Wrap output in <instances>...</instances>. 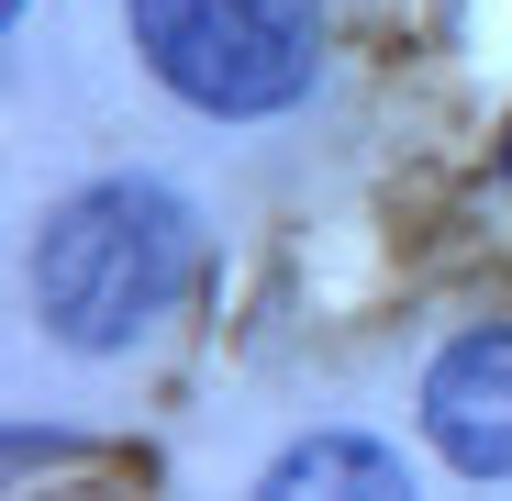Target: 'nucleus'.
<instances>
[{
	"mask_svg": "<svg viewBox=\"0 0 512 501\" xmlns=\"http://www.w3.org/2000/svg\"><path fill=\"white\" fill-rule=\"evenodd\" d=\"M190 268H201V212L167 179H90V190H67L34 223L23 290H34V323L56 346L123 357L179 312Z\"/></svg>",
	"mask_w": 512,
	"mask_h": 501,
	"instance_id": "obj_1",
	"label": "nucleus"
},
{
	"mask_svg": "<svg viewBox=\"0 0 512 501\" xmlns=\"http://www.w3.org/2000/svg\"><path fill=\"white\" fill-rule=\"evenodd\" d=\"M156 90L212 123H268L323 67V0H123Z\"/></svg>",
	"mask_w": 512,
	"mask_h": 501,
	"instance_id": "obj_2",
	"label": "nucleus"
},
{
	"mask_svg": "<svg viewBox=\"0 0 512 501\" xmlns=\"http://www.w3.org/2000/svg\"><path fill=\"white\" fill-rule=\"evenodd\" d=\"M423 435L457 479H512V323H468L423 368Z\"/></svg>",
	"mask_w": 512,
	"mask_h": 501,
	"instance_id": "obj_3",
	"label": "nucleus"
},
{
	"mask_svg": "<svg viewBox=\"0 0 512 501\" xmlns=\"http://www.w3.org/2000/svg\"><path fill=\"white\" fill-rule=\"evenodd\" d=\"M268 490H368V501H390V490H412V457L401 446H379V435H346V424H323V435H301V446H279L268 457Z\"/></svg>",
	"mask_w": 512,
	"mask_h": 501,
	"instance_id": "obj_4",
	"label": "nucleus"
},
{
	"mask_svg": "<svg viewBox=\"0 0 512 501\" xmlns=\"http://www.w3.org/2000/svg\"><path fill=\"white\" fill-rule=\"evenodd\" d=\"M501 167H512V134H501Z\"/></svg>",
	"mask_w": 512,
	"mask_h": 501,
	"instance_id": "obj_5",
	"label": "nucleus"
},
{
	"mask_svg": "<svg viewBox=\"0 0 512 501\" xmlns=\"http://www.w3.org/2000/svg\"><path fill=\"white\" fill-rule=\"evenodd\" d=\"M12 12H23V0H12Z\"/></svg>",
	"mask_w": 512,
	"mask_h": 501,
	"instance_id": "obj_6",
	"label": "nucleus"
}]
</instances>
